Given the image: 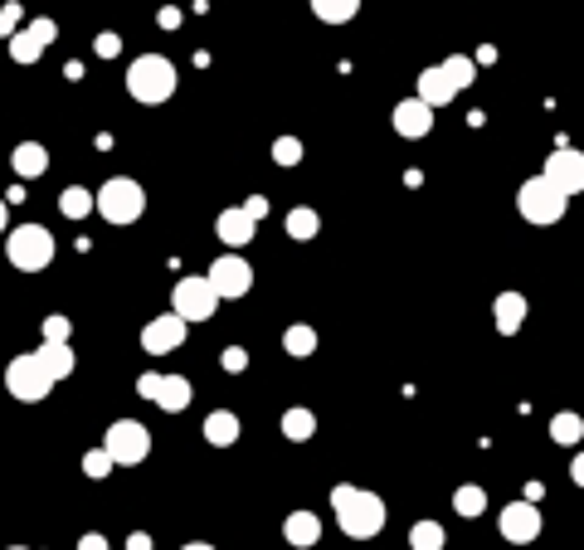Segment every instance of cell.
<instances>
[{
  "label": "cell",
  "instance_id": "37",
  "mask_svg": "<svg viewBox=\"0 0 584 550\" xmlns=\"http://www.w3.org/2000/svg\"><path fill=\"white\" fill-rule=\"evenodd\" d=\"M15 20H20V5H5V15H0V30H5V35H15Z\"/></svg>",
  "mask_w": 584,
  "mask_h": 550
},
{
  "label": "cell",
  "instance_id": "13",
  "mask_svg": "<svg viewBox=\"0 0 584 550\" xmlns=\"http://www.w3.org/2000/svg\"><path fill=\"white\" fill-rule=\"evenodd\" d=\"M54 35H59V25H54V20H35L30 30L10 35V59H15V64H35L39 54L54 44Z\"/></svg>",
  "mask_w": 584,
  "mask_h": 550
},
{
  "label": "cell",
  "instance_id": "23",
  "mask_svg": "<svg viewBox=\"0 0 584 550\" xmlns=\"http://www.w3.org/2000/svg\"><path fill=\"white\" fill-rule=\"evenodd\" d=\"M356 10H361V0H312V15L322 25H346V20H356Z\"/></svg>",
  "mask_w": 584,
  "mask_h": 550
},
{
  "label": "cell",
  "instance_id": "8",
  "mask_svg": "<svg viewBox=\"0 0 584 550\" xmlns=\"http://www.w3.org/2000/svg\"><path fill=\"white\" fill-rule=\"evenodd\" d=\"M137 395L156 400L166 414H181V409H190V400H195V390H190L185 375H156V370L137 375Z\"/></svg>",
  "mask_w": 584,
  "mask_h": 550
},
{
  "label": "cell",
  "instance_id": "32",
  "mask_svg": "<svg viewBox=\"0 0 584 550\" xmlns=\"http://www.w3.org/2000/svg\"><path fill=\"white\" fill-rule=\"evenodd\" d=\"M443 74L453 78V88H473V78H477V64H473V59H463V54H453V59L443 64Z\"/></svg>",
  "mask_w": 584,
  "mask_h": 550
},
{
  "label": "cell",
  "instance_id": "6",
  "mask_svg": "<svg viewBox=\"0 0 584 550\" xmlns=\"http://www.w3.org/2000/svg\"><path fill=\"white\" fill-rule=\"evenodd\" d=\"M49 385H54V375L44 370L39 351H25V356H15V361L5 366V390H10L15 400L39 404L44 395H49Z\"/></svg>",
  "mask_w": 584,
  "mask_h": 550
},
{
  "label": "cell",
  "instance_id": "30",
  "mask_svg": "<svg viewBox=\"0 0 584 550\" xmlns=\"http://www.w3.org/2000/svg\"><path fill=\"white\" fill-rule=\"evenodd\" d=\"M550 439L555 443H580L584 439V419L580 414H555V419H550Z\"/></svg>",
  "mask_w": 584,
  "mask_h": 550
},
{
  "label": "cell",
  "instance_id": "3",
  "mask_svg": "<svg viewBox=\"0 0 584 550\" xmlns=\"http://www.w3.org/2000/svg\"><path fill=\"white\" fill-rule=\"evenodd\" d=\"M5 258H10L20 273H39V268L54 263V234H49L44 224H20V229H10V239H5Z\"/></svg>",
  "mask_w": 584,
  "mask_h": 550
},
{
  "label": "cell",
  "instance_id": "27",
  "mask_svg": "<svg viewBox=\"0 0 584 550\" xmlns=\"http://www.w3.org/2000/svg\"><path fill=\"white\" fill-rule=\"evenodd\" d=\"M283 351H288V356H297V361H307V356L317 351V331H312V327H288V331H283Z\"/></svg>",
  "mask_w": 584,
  "mask_h": 550
},
{
  "label": "cell",
  "instance_id": "38",
  "mask_svg": "<svg viewBox=\"0 0 584 550\" xmlns=\"http://www.w3.org/2000/svg\"><path fill=\"white\" fill-rule=\"evenodd\" d=\"M78 550H108V536H98V531H88V536L78 541Z\"/></svg>",
  "mask_w": 584,
  "mask_h": 550
},
{
  "label": "cell",
  "instance_id": "33",
  "mask_svg": "<svg viewBox=\"0 0 584 550\" xmlns=\"http://www.w3.org/2000/svg\"><path fill=\"white\" fill-rule=\"evenodd\" d=\"M273 161H278V166H297V161H302V142H297V137H278V142H273Z\"/></svg>",
  "mask_w": 584,
  "mask_h": 550
},
{
  "label": "cell",
  "instance_id": "9",
  "mask_svg": "<svg viewBox=\"0 0 584 550\" xmlns=\"http://www.w3.org/2000/svg\"><path fill=\"white\" fill-rule=\"evenodd\" d=\"M103 448H108L117 463L137 468L146 453H151V429H146V424H137V419H117V424L108 429V443H103Z\"/></svg>",
  "mask_w": 584,
  "mask_h": 550
},
{
  "label": "cell",
  "instance_id": "10",
  "mask_svg": "<svg viewBox=\"0 0 584 550\" xmlns=\"http://www.w3.org/2000/svg\"><path fill=\"white\" fill-rule=\"evenodd\" d=\"M541 176H546L555 190H565V195H580V190H584V151L560 147L546 161V171H541Z\"/></svg>",
  "mask_w": 584,
  "mask_h": 550
},
{
  "label": "cell",
  "instance_id": "11",
  "mask_svg": "<svg viewBox=\"0 0 584 550\" xmlns=\"http://www.w3.org/2000/svg\"><path fill=\"white\" fill-rule=\"evenodd\" d=\"M210 283L219 288V297H244L254 288V268H249V258L224 254V258H215V268H210Z\"/></svg>",
  "mask_w": 584,
  "mask_h": 550
},
{
  "label": "cell",
  "instance_id": "40",
  "mask_svg": "<svg viewBox=\"0 0 584 550\" xmlns=\"http://www.w3.org/2000/svg\"><path fill=\"white\" fill-rule=\"evenodd\" d=\"M244 210H249V215H254V220H263V215H268V200H263V195H254V200H249V205H244Z\"/></svg>",
  "mask_w": 584,
  "mask_h": 550
},
{
  "label": "cell",
  "instance_id": "22",
  "mask_svg": "<svg viewBox=\"0 0 584 550\" xmlns=\"http://www.w3.org/2000/svg\"><path fill=\"white\" fill-rule=\"evenodd\" d=\"M205 439L215 443V448H229V443L239 439V414H229V409H215V414L205 419Z\"/></svg>",
  "mask_w": 584,
  "mask_h": 550
},
{
  "label": "cell",
  "instance_id": "42",
  "mask_svg": "<svg viewBox=\"0 0 584 550\" xmlns=\"http://www.w3.org/2000/svg\"><path fill=\"white\" fill-rule=\"evenodd\" d=\"M181 550H215V546H205V541H190V546H181Z\"/></svg>",
  "mask_w": 584,
  "mask_h": 550
},
{
  "label": "cell",
  "instance_id": "2",
  "mask_svg": "<svg viewBox=\"0 0 584 550\" xmlns=\"http://www.w3.org/2000/svg\"><path fill=\"white\" fill-rule=\"evenodd\" d=\"M127 93L137 98V103H166L171 93H176V64L171 59H161V54H142V59H132L127 64Z\"/></svg>",
  "mask_w": 584,
  "mask_h": 550
},
{
  "label": "cell",
  "instance_id": "19",
  "mask_svg": "<svg viewBox=\"0 0 584 550\" xmlns=\"http://www.w3.org/2000/svg\"><path fill=\"white\" fill-rule=\"evenodd\" d=\"M10 166H15V176H25V181H35L49 171V151L39 147V142H20L15 156H10Z\"/></svg>",
  "mask_w": 584,
  "mask_h": 550
},
{
  "label": "cell",
  "instance_id": "7",
  "mask_svg": "<svg viewBox=\"0 0 584 550\" xmlns=\"http://www.w3.org/2000/svg\"><path fill=\"white\" fill-rule=\"evenodd\" d=\"M219 302H224V297H219V288L210 283V273H205V278H181V283H176V293H171V312L185 317V322H210Z\"/></svg>",
  "mask_w": 584,
  "mask_h": 550
},
{
  "label": "cell",
  "instance_id": "4",
  "mask_svg": "<svg viewBox=\"0 0 584 550\" xmlns=\"http://www.w3.org/2000/svg\"><path fill=\"white\" fill-rule=\"evenodd\" d=\"M146 210V190L132 176H112L98 185V215L108 224H137Z\"/></svg>",
  "mask_w": 584,
  "mask_h": 550
},
{
  "label": "cell",
  "instance_id": "21",
  "mask_svg": "<svg viewBox=\"0 0 584 550\" xmlns=\"http://www.w3.org/2000/svg\"><path fill=\"white\" fill-rule=\"evenodd\" d=\"M39 361H44V370H49L54 380H69L73 366H78L73 351H69V341H44V346H39Z\"/></svg>",
  "mask_w": 584,
  "mask_h": 550
},
{
  "label": "cell",
  "instance_id": "15",
  "mask_svg": "<svg viewBox=\"0 0 584 550\" xmlns=\"http://www.w3.org/2000/svg\"><path fill=\"white\" fill-rule=\"evenodd\" d=\"M429 127H434V108H429L424 98H404V103H395V132H400V137L419 142V137H429Z\"/></svg>",
  "mask_w": 584,
  "mask_h": 550
},
{
  "label": "cell",
  "instance_id": "20",
  "mask_svg": "<svg viewBox=\"0 0 584 550\" xmlns=\"http://www.w3.org/2000/svg\"><path fill=\"white\" fill-rule=\"evenodd\" d=\"M526 312H531V307H526L521 293H502L497 297V331H502V336H516L521 322H526Z\"/></svg>",
  "mask_w": 584,
  "mask_h": 550
},
{
  "label": "cell",
  "instance_id": "35",
  "mask_svg": "<svg viewBox=\"0 0 584 550\" xmlns=\"http://www.w3.org/2000/svg\"><path fill=\"white\" fill-rule=\"evenodd\" d=\"M219 361H224V370H229V375H239V370L249 366V351H244V346H229Z\"/></svg>",
  "mask_w": 584,
  "mask_h": 550
},
{
  "label": "cell",
  "instance_id": "17",
  "mask_svg": "<svg viewBox=\"0 0 584 550\" xmlns=\"http://www.w3.org/2000/svg\"><path fill=\"white\" fill-rule=\"evenodd\" d=\"M453 93H458V88H453V78L443 74V64L419 74V98H424L429 108H448V103H453Z\"/></svg>",
  "mask_w": 584,
  "mask_h": 550
},
{
  "label": "cell",
  "instance_id": "31",
  "mask_svg": "<svg viewBox=\"0 0 584 550\" xmlns=\"http://www.w3.org/2000/svg\"><path fill=\"white\" fill-rule=\"evenodd\" d=\"M112 463H117V458H112L108 448H88V453H83V473L93 477V482H103V477L112 473Z\"/></svg>",
  "mask_w": 584,
  "mask_h": 550
},
{
  "label": "cell",
  "instance_id": "14",
  "mask_svg": "<svg viewBox=\"0 0 584 550\" xmlns=\"http://www.w3.org/2000/svg\"><path fill=\"white\" fill-rule=\"evenodd\" d=\"M185 317H176V312H166V317H156V322H146L142 331V346L151 351V356H166V351H176L185 341Z\"/></svg>",
  "mask_w": 584,
  "mask_h": 550
},
{
  "label": "cell",
  "instance_id": "34",
  "mask_svg": "<svg viewBox=\"0 0 584 550\" xmlns=\"http://www.w3.org/2000/svg\"><path fill=\"white\" fill-rule=\"evenodd\" d=\"M69 331H73L69 317H59V312H54V317H44V341H69Z\"/></svg>",
  "mask_w": 584,
  "mask_h": 550
},
{
  "label": "cell",
  "instance_id": "39",
  "mask_svg": "<svg viewBox=\"0 0 584 550\" xmlns=\"http://www.w3.org/2000/svg\"><path fill=\"white\" fill-rule=\"evenodd\" d=\"M127 550H151V536H146V531H132V536H127Z\"/></svg>",
  "mask_w": 584,
  "mask_h": 550
},
{
  "label": "cell",
  "instance_id": "18",
  "mask_svg": "<svg viewBox=\"0 0 584 550\" xmlns=\"http://www.w3.org/2000/svg\"><path fill=\"white\" fill-rule=\"evenodd\" d=\"M283 536H288V546H317L322 541V521H317V512H292L283 521Z\"/></svg>",
  "mask_w": 584,
  "mask_h": 550
},
{
  "label": "cell",
  "instance_id": "1",
  "mask_svg": "<svg viewBox=\"0 0 584 550\" xmlns=\"http://www.w3.org/2000/svg\"><path fill=\"white\" fill-rule=\"evenodd\" d=\"M331 512H336V526L351 536V541H370L385 531V502L375 492H361L351 482H336L331 487Z\"/></svg>",
  "mask_w": 584,
  "mask_h": 550
},
{
  "label": "cell",
  "instance_id": "5",
  "mask_svg": "<svg viewBox=\"0 0 584 550\" xmlns=\"http://www.w3.org/2000/svg\"><path fill=\"white\" fill-rule=\"evenodd\" d=\"M516 210L526 215V224H555V220H565L570 195H565V190H555L546 176H531V181L516 190Z\"/></svg>",
  "mask_w": 584,
  "mask_h": 550
},
{
  "label": "cell",
  "instance_id": "29",
  "mask_svg": "<svg viewBox=\"0 0 584 550\" xmlns=\"http://www.w3.org/2000/svg\"><path fill=\"white\" fill-rule=\"evenodd\" d=\"M409 550H443V526H438V521H414Z\"/></svg>",
  "mask_w": 584,
  "mask_h": 550
},
{
  "label": "cell",
  "instance_id": "12",
  "mask_svg": "<svg viewBox=\"0 0 584 550\" xmlns=\"http://www.w3.org/2000/svg\"><path fill=\"white\" fill-rule=\"evenodd\" d=\"M541 512H536V502H511L502 507V536H507L511 546H531L536 536H541Z\"/></svg>",
  "mask_w": 584,
  "mask_h": 550
},
{
  "label": "cell",
  "instance_id": "43",
  "mask_svg": "<svg viewBox=\"0 0 584 550\" xmlns=\"http://www.w3.org/2000/svg\"><path fill=\"white\" fill-rule=\"evenodd\" d=\"M10 550H25V546H10Z\"/></svg>",
  "mask_w": 584,
  "mask_h": 550
},
{
  "label": "cell",
  "instance_id": "16",
  "mask_svg": "<svg viewBox=\"0 0 584 550\" xmlns=\"http://www.w3.org/2000/svg\"><path fill=\"white\" fill-rule=\"evenodd\" d=\"M215 229H219V239L229 244V249H244V244H254V234H258V220L239 205V210H224L215 220Z\"/></svg>",
  "mask_w": 584,
  "mask_h": 550
},
{
  "label": "cell",
  "instance_id": "25",
  "mask_svg": "<svg viewBox=\"0 0 584 550\" xmlns=\"http://www.w3.org/2000/svg\"><path fill=\"white\" fill-rule=\"evenodd\" d=\"M59 210H64L69 220H83V215H93V210H98V195H93V190H83V185H69V190H64V200H59Z\"/></svg>",
  "mask_w": 584,
  "mask_h": 550
},
{
  "label": "cell",
  "instance_id": "41",
  "mask_svg": "<svg viewBox=\"0 0 584 550\" xmlns=\"http://www.w3.org/2000/svg\"><path fill=\"white\" fill-rule=\"evenodd\" d=\"M570 477H575V482L584 487V453H575V463H570Z\"/></svg>",
  "mask_w": 584,
  "mask_h": 550
},
{
  "label": "cell",
  "instance_id": "24",
  "mask_svg": "<svg viewBox=\"0 0 584 550\" xmlns=\"http://www.w3.org/2000/svg\"><path fill=\"white\" fill-rule=\"evenodd\" d=\"M312 434H317V414H312V409H288V414H283V439L307 443Z\"/></svg>",
  "mask_w": 584,
  "mask_h": 550
},
{
  "label": "cell",
  "instance_id": "36",
  "mask_svg": "<svg viewBox=\"0 0 584 550\" xmlns=\"http://www.w3.org/2000/svg\"><path fill=\"white\" fill-rule=\"evenodd\" d=\"M117 49H122V39L117 35H98V54H103V59H112Z\"/></svg>",
  "mask_w": 584,
  "mask_h": 550
},
{
  "label": "cell",
  "instance_id": "26",
  "mask_svg": "<svg viewBox=\"0 0 584 550\" xmlns=\"http://www.w3.org/2000/svg\"><path fill=\"white\" fill-rule=\"evenodd\" d=\"M283 229H288V239H297V244H307V239H317V229H322V220H317V210H288V220H283Z\"/></svg>",
  "mask_w": 584,
  "mask_h": 550
},
{
  "label": "cell",
  "instance_id": "28",
  "mask_svg": "<svg viewBox=\"0 0 584 550\" xmlns=\"http://www.w3.org/2000/svg\"><path fill=\"white\" fill-rule=\"evenodd\" d=\"M453 512L468 516V521H473V516H482V512H487V492H482V487H473V482H468V487H458V492H453Z\"/></svg>",
  "mask_w": 584,
  "mask_h": 550
}]
</instances>
